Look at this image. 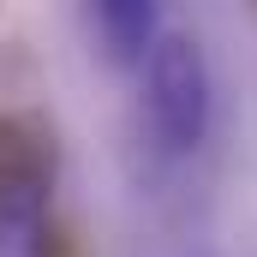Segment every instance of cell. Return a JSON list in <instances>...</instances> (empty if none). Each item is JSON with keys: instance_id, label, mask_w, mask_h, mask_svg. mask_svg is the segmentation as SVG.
<instances>
[{"instance_id": "obj_1", "label": "cell", "mask_w": 257, "mask_h": 257, "mask_svg": "<svg viewBox=\"0 0 257 257\" xmlns=\"http://www.w3.org/2000/svg\"><path fill=\"white\" fill-rule=\"evenodd\" d=\"M138 72H144V120H150V138L168 156H192L197 144L209 138V120H215V84H209V60H203L197 36L162 30L150 42V54L138 60Z\"/></svg>"}, {"instance_id": "obj_2", "label": "cell", "mask_w": 257, "mask_h": 257, "mask_svg": "<svg viewBox=\"0 0 257 257\" xmlns=\"http://www.w3.org/2000/svg\"><path fill=\"white\" fill-rule=\"evenodd\" d=\"M54 132L36 114H0V257H48Z\"/></svg>"}, {"instance_id": "obj_3", "label": "cell", "mask_w": 257, "mask_h": 257, "mask_svg": "<svg viewBox=\"0 0 257 257\" xmlns=\"http://www.w3.org/2000/svg\"><path fill=\"white\" fill-rule=\"evenodd\" d=\"M90 12H96L108 60H120V66H138L150 54V42L162 36V6L156 0H90Z\"/></svg>"}]
</instances>
